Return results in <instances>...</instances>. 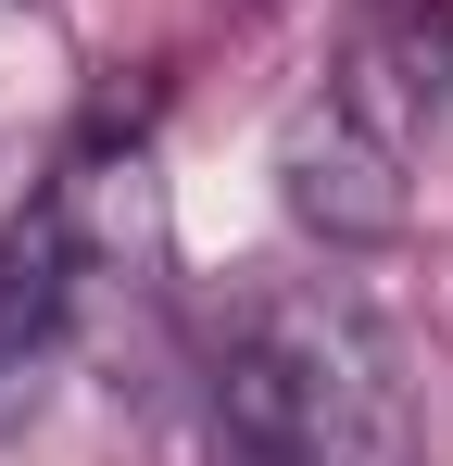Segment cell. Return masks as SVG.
Wrapping results in <instances>:
<instances>
[{"instance_id": "obj_1", "label": "cell", "mask_w": 453, "mask_h": 466, "mask_svg": "<svg viewBox=\"0 0 453 466\" xmlns=\"http://www.w3.org/2000/svg\"><path fill=\"white\" fill-rule=\"evenodd\" d=\"M215 466H416L403 366L340 290H252L202 353Z\"/></svg>"}, {"instance_id": "obj_2", "label": "cell", "mask_w": 453, "mask_h": 466, "mask_svg": "<svg viewBox=\"0 0 453 466\" xmlns=\"http://www.w3.org/2000/svg\"><path fill=\"white\" fill-rule=\"evenodd\" d=\"M403 114L416 88H378V64L327 76L290 127V202L327 239H390L403 228Z\"/></svg>"}, {"instance_id": "obj_3", "label": "cell", "mask_w": 453, "mask_h": 466, "mask_svg": "<svg viewBox=\"0 0 453 466\" xmlns=\"http://www.w3.org/2000/svg\"><path fill=\"white\" fill-rule=\"evenodd\" d=\"M51 315H64V239L38 228V239H13V252H0V379L51 340Z\"/></svg>"}]
</instances>
